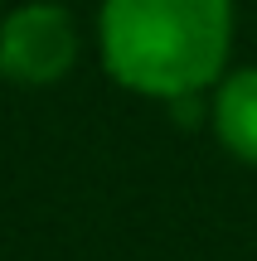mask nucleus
<instances>
[{
  "label": "nucleus",
  "mask_w": 257,
  "mask_h": 261,
  "mask_svg": "<svg viewBox=\"0 0 257 261\" xmlns=\"http://www.w3.org/2000/svg\"><path fill=\"white\" fill-rule=\"evenodd\" d=\"M97 63L155 107L204 102L238 48V0H97Z\"/></svg>",
  "instance_id": "f257e3e1"
},
{
  "label": "nucleus",
  "mask_w": 257,
  "mask_h": 261,
  "mask_svg": "<svg viewBox=\"0 0 257 261\" xmlns=\"http://www.w3.org/2000/svg\"><path fill=\"white\" fill-rule=\"evenodd\" d=\"M83 58L78 15L58 0H25L0 19V77L15 87H58Z\"/></svg>",
  "instance_id": "f03ea898"
},
{
  "label": "nucleus",
  "mask_w": 257,
  "mask_h": 261,
  "mask_svg": "<svg viewBox=\"0 0 257 261\" xmlns=\"http://www.w3.org/2000/svg\"><path fill=\"white\" fill-rule=\"evenodd\" d=\"M204 126L219 150L243 169H257V63H233L204 97Z\"/></svg>",
  "instance_id": "7ed1b4c3"
}]
</instances>
